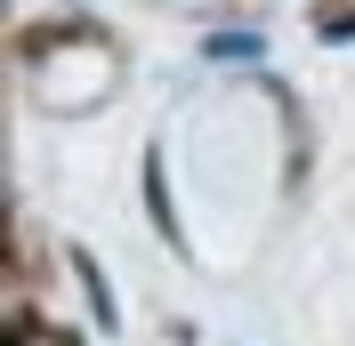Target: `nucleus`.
Listing matches in <instances>:
<instances>
[{
	"label": "nucleus",
	"instance_id": "f257e3e1",
	"mask_svg": "<svg viewBox=\"0 0 355 346\" xmlns=\"http://www.w3.org/2000/svg\"><path fill=\"white\" fill-rule=\"evenodd\" d=\"M73 274H81V290H89V314L113 330V298H105V274H97V258H73Z\"/></svg>",
	"mask_w": 355,
	"mask_h": 346
},
{
	"label": "nucleus",
	"instance_id": "f03ea898",
	"mask_svg": "<svg viewBox=\"0 0 355 346\" xmlns=\"http://www.w3.org/2000/svg\"><path fill=\"white\" fill-rule=\"evenodd\" d=\"M146 201H154V226L178 242V217H170V194H162V161H146Z\"/></svg>",
	"mask_w": 355,
	"mask_h": 346
},
{
	"label": "nucleus",
	"instance_id": "7ed1b4c3",
	"mask_svg": "<svg viewBox=\"0 0 355 346\" xmlns=\"http://www.w3.org/2000/svg\"><path fill=\"white\" fill-rule=\"evenodd\" d=\"M8 346H65V330H57V338H49L41 322H17V330H8Z\"/></svg>",
	"mask_w": 355,
	"mask_h": 346
},
{
	"label": "nucleus",
	"instance_id": "20e7f679",
	"mask_svg": "<svg viewBox=\"0 0 355 346\" xmlns=\"http://www.w3.org/2000/svg\"><path fill=\"white\" fill-rule=\"evenodd\" d=\"M323 33H331V41H355V8H339V17H323Z\"/></svg>",
	"mask_w": 355,
	"mask_h": 346
}]
</instances>
